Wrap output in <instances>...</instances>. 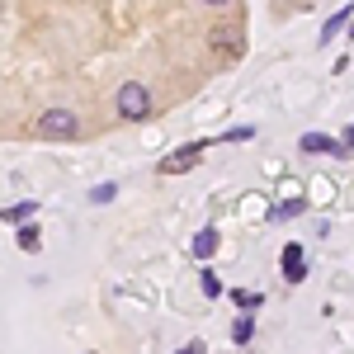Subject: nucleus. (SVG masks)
Masks as SVG:
<instances>
[{"label":"nucleus","instance_id":"obj_1","mask_svg":"<svg viewBox=\"0 0 354 354\" xmlns=\"http://www.w3.org/2000/svg\"><path fill=\"white\" fill-rule=\"evenodd\" d=\"M118 113H123L128 123L151 118V95H147V85H142V81H123V85H118Z\"/></svg>","mask_w":354,"mask_h":354},{"label":"nucleus","instance_id":"obj_2","mask_svg":"<svg viewBox=\"0 0 354 354\" xmlns=\"http://www.w3.org/2000/svg\"><path fill=\"white\" fill-rule=\"evenodd\" d=\"M38 133L53 137V142H76V137H81V118L71 109H48L38 118Z\"/></svg>","mask_w":354,"mask_h":354},{"label":"nucleus","instance_id":"obj_3","mask_svg":"<svg viewBox=\"0 0 354 354\" xmlns=\"http://www.w3.org/2000/svg\"><path fill=\"white\" fill-rule=\"evenodd\" d=\"M198 161H203V142H185L175 156H165V161H161V175H185V170H194Z\"/></svg>","mask_w":354,"mask_h":354},{"label":"nucleus","instance_id":"obj_4","mask_svg":"<svg viewBox=\"0 0 354 354\" xmlns=\"http://www.w3.org/2000/svg\"><path fill=\"white\" fill-rule=\"evenodd\" d=\"M298 147L302 151H322V156H350V147L340 137H326V133H302Z\"/></svg>","mask_w":354,"mask_h":354},{"label":"nucleus","instance_id":"obj_5","mask_svg":"<svg viewBox=\"0 0 354 354\" xmlns=\"http://www.w3.org/2000/svg\"><path fill=\"white\" fill-rule=\"evenodd\" d=\"M302 245L298 241H288L283 245V279H288V283H302Z\"/></svg>","mask_w":354,"mask_h":354},{"label":"nucleus","instance_id":"obj_6","mask_svg":"<svg viewBox=\"0 0 354 354\" xmlns=\"http://www.w3.org/2000/svg\"><path fill=\"white\" fill-rule=\"evenodd\" d=\"M213 250H218V227H203V232L194 236V255H198V260H208Z\"/></svg>","mask_w":354,"mask_h":354},{"label":"nucleus","instance_id":"obj_7","mask_svg":"<svg viewBox=\"0 0 354 354\" xmlns=\"http://www.w3.org/2000/svg\"><path fill=\"white\" fill-rule=\"evenodd\" d=\"M38 245H43V236H38V227H33V222H24V227H19V250H28V255H33Z\"/></svg>","mask_w":354,"mask_h":354},{"label":"nucleus","instance_id":"obj_8","mask_svg":"<svg viewBox=\"0 0 354 354\" xmlns=\"http://www.w3.org/2000/svg\"><path fill=\"white\" fill-rule=\"evenodd\" d=\"M0 218L5 222H28L33 218V203H10V208H0Z\"/></svg>","mask_w":354,"mask_h":354},{"label":"nucleus","instance_id":"obj_9","mask_svg":"<svg viewBox=\"0 0 354 354\" xmlns=\"http://www.w3.org/2000/svg\"><path fill=\"white\" fill-rule=\"evenodd\" d=\"M232 302H236V307H241V317H250V312H255V307H260V293H241V288H236V293H232Z\"/></svg>","mask_w":354,"mask_h":354},{"label":"nucleus","instance_id":"obj_10","mask_svg":"<svg viewBox=\"0 0 354 354\" xmlns=\"http://www.w3.org/2000/svg\"><path fill=\"white\" fill-rule=\"evenodd\" d=\"M250 335H255V322H250V317H236V326H232V340H236V345H245Z\"/></svg>","mask_w":354,"mask_h":354},{"label":"nucleus","instance_id":"obj_11","mask_svg":"<svg viewBox=\"0 0 354 354\" xmlns=\"http://www.w3.org/2000/svg\"><path fill=\"white\" fill-rule=\"evenodd\" d=\"M113 194H118V185H95V189H90V198H95V203H109Z\"/></svg>","mask_w":354,"mask_h":354},{"label":"nucleus","instance_id":"obj_12","mask_svg":"<svg viewBox=\"0 0 354 354\" xmlns=\"http://www.w3.org/2000/svg\"><path fill=\"white\" fill-rule=\"evenodd\" d=\"M203 293H208V298H218V293H222V283H218V274H213V270H203Z\"/></svg>","mask_w":354,"mask_h":354},{"label":"nucleus","instance_id":"obj_13","mask_svg":"<svg viewBox=\"0 0 354 354\" xmlns=\"http://www.w3.org/2000/svg\"><path fill=\"white\" fill-rule=\"evenodd\" d=\"M345 19H350V5H345V10H335V15L326 19V38H330V33H335L340 24H345Z\"/></svg>","mask_w":354,"mask_h":354},{"label":"nucleus","instance_id":"obj_14","mask_svg":"<svg viewBox=\"0 0 354 354\" xmlns=\"http://www.w3.org/2000/svg\"><path fill=\"white\" fill-rule=\"evenodd\" d=\"M298 213H302V198H288V203L279 208V218H298Z\"/></svg>","mask_w":354,"mask_h":354},{"label":"nucleus","instance_id":"obj_15","mask_svg":"<svg viewBox=\"0 0 354 354\" xmlns=\"http://www.w3.org/2000/svg\"><path fill=\"white\" fill-rule=\"evenodd\" d=\"M250 137V128H232V133H222V142H245Z\"/></svg>","mask_w":354,"mask_h":354},{"label":"nucleus","instance_id":"obj_16","mask_svg":"<svg viewBox=\"0 0 354 354\" xmlns=\"http://www.w3.org/2000/svg\"><path fill=\"white\" fill-rule=\"evenodd\" d=\"M175 354H203V345H198V340H189L185 350H175Z\"/></svg>","mask_w":354,"mask_h":354}]
</instances>
